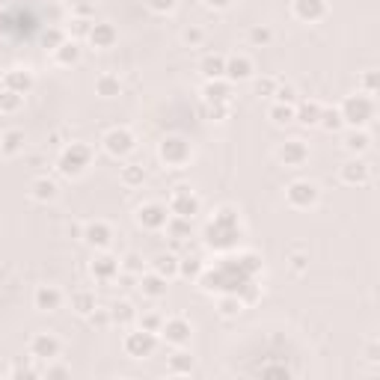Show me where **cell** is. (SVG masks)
<instances>
[{
  "instance_id": "cell-32",
  "label": "cell",
  "mask_w": 380,
  "mask_h": 380,
  "mask_svg": "<svg viewBox=\"0 0 380 380\" xmlns=\"http://www.w3.org/2000/svg\"><path fill=\"white\" fill-rule=\"evenodd\" d=\"M205 270V262L200 255H178V277L181 280H200Z\"/></svg>"
},
{
  "instance_id": "cell-54",
  "label": "cell",
  "mask_w": 380,
  "mask_h": 380,
  "mask_svg": "<svg viewBox=\"0 0 380 380\" xmlns=\"http://www.w3.org/2000/svg\"><path fill=\"white\" fill-rule=\"evenodd\" d=\"M205 6H208V9L223 12V9H229V6H232V0H205Z\"/></svg>"
},
{
  "instance_id": "cell-27",
  "label": "cell",
  "mask_w": 380,
  "mask_h": 380,
  "mask_svg": "<svg viewBox=\"0 0 380 380\" xmlns=\"http://www.w3.org/2000/svg\"><path fill=\"white\" fill-rule=\"evenodd\" d=\"M57 181H51L48 175H42V178H33V185H30V196H33L36 202H54L57 200Z\"/></svg>"
},
{
  "instance_id": "cell-21",
  "label": "cell",
  "mask_w": 380,
  "mask_h": 380,
  "mask_svg": "<svg viewBox=\"0 0 380 380\" xmlns=\"http://www.w3.org/2000/svg\"><path fill=\"white\" fill-rule=\"evenodd\" d=\"M232 86L226 78H217V81H205V89H202V98L205 104H229L232 101Z\"/></svg>"
},
{
  "instance_id": "cell-55",
  "label": "cell",
  "mask_w": 380,
  "mask_h": 380,
  "mask_svg": "<svg viewBox=\"0 0 380 380\" xmlns=\"http://www.w3.org/2000/svg\"><path fill=\"white\" fill-rule=\"evenodd\" d=\"M366 359H369V362H377V359H380V347H377V342H369V347H366Z\"/></svg>"
},
{
  "instance_id": "cell-35",
  "label": "cell",
  "mask_w": 380,
  "mask_h": 380,
  "mask_svg": "<svg viewBox=\"0 0 380 380\" xmlns=\"http://www.w3.org/2000/svg\"><path fill=\"white\" fill-rule=\"evenodd\" d=\"M267 119L273 125H292L294 122V104H280L273 101L270 110H267Z\"/></svg>"
},
{
  "instance_id": "cell-23",
  "label": "cell",
  "mask_w": 380,
  "mask_h": 380,
  "mask_svg": "<svg viewBox=\"0 0 380 380\" xmlns=\"http://www.w3.org/2000/svg\"><path fill=\"white\" fill-rule=\"evenodd\" d=\"M193 366H196V359H193L190 351H185V347H175V354H173V357H166V372L175 374V377L190 374Z\"/></svg>"
},
{
  "instance_id": "cell-19",
  "label": "cell",
  "mask_w": 380,
  "mask_h": 380,
  "mask_svg": "<svg viewBox=\"0 0 380 380\" xmlns=\"http://www.w3.org/2000/svg\"><path fill=\"white\" fill-rule=\"evenodd\" d=\"M33 86H36L33 71H27V69L4 71V89H12V93H18V96H30V89H33Z\"/></svg>"
},
{
  "instance_id": "cell-25",
  "label": "cell",
  "mask_w": 380,
  "mask_h": 380,
  "mask_svg": "<svg viewBox=\"0 0 380 380\" xmlns=\"http://www.w3.org/2000/svg\"><path fill=\"white\" fill-rule=\"evenodd\" d=\"M81 54H84V51H81V42L69 36V39L54 51V59H57V66H78V63H81Z\"/></svg>"
},
{
  "instance_id": "cell-5",
  "label": "cell",
  "mask_w": 380,
  "mask_h": 380,
  "mask_svg": "<svg viewBox=\"0 0 380 380\" xmlns=\"http://www.w3.org/2000/svg\"><path fill=\"white\" fill-rule=\"evenodd\" d=\"M158 339L166 342L170 347H188L190 339H193V324L188 321V318H181V315L163 318V324L158 330Z\"/></svg>"
},
{
  "instance_id": "cell-26",
  "label": "cell",
  "mask_w": 380,
  "mask_h": 380,
  "mask_svg": "<svg viewBox=\"0 0 380 380\" xmlns=\"http://www.w3.org/2000/svg\"><path fill=\"white\" fill-rule=\"evenodd\" d=\"M137 312L134 309V303L131 300H116L113 306H110V321L116 324V327H131V324H137Z\"/></svg>"
},
{
  "instance_id": "cell-34",
  "label": "cell",
  "mask_w": 380,
  "mask_h": 380,
  "mask_svg": "<svg viewBox=\"0 0 380 380\" xmlns=\"http://www.w3.org/2000/svg\"><path fill=\"white\" fill-rule=\"evenodd\" d=\"M190 223L193 220L170 214V220H166V226H163V232H166V238H173V241H188L190 238Z\"/></svg>"
},
{
  "instance_id": "cell-56",
  "label": "cell",
  "mask_w": 380,
  "mask_h": 380,
  "mask_svg": "<svg viewBox=\"0 0 380 380\" xmlns=\"http://www.w3.org/2000/svg\"><path fill=\"white\" fill-rule=\"evenodd\" d=\"M292 270H294V273L306 270V258H303V255H292Z\"/></svg>"
},
{
  "instance_id": "cell-29",
  "label": "cell",
  "mask_w": 380,
  "mask_h": 380,
  "mask_svg": "<svg viewBox=\"0 0 380 380\" xmlns=\"http://www.w3.org/2000/svg\"><path fill=\"white\" fill-rule=\"evenodd\" d=\"M151 270L161 273L163 280H175L178 277V255L175 253H161L151 258Z\"/></svg>"
},
{
  "instance_id": "cell-46",
  "label": "cell",
  "mask_w": 380,
  "mask_h": 380,
  "mask_svg": "<svg viewBox=\"0 0 380 380\" xmlns=\"http://www.w3.org/2000/svg\"><path fill=\"white\" fill-rule=\"evenodd\" d=\"M277 86H280V81H277V78H258V81L253 84V93H255L258 98H273V93H277Z\"/></svg>"
},
{
  "instance_id": "cell-9",
  "label": "cell",
  "mask_w": 380,
  "mask_h": 380,
  "mask_svg": "<svg viewBox=\"0 0 380 380\" xmlns=\"http://www.w3.org/2000/svg\"><path fill=\"white\" fill-rule=\"evenodd\" d=\"M134 220L146 232H163L166 220H170V208H166L163 202H143L140 208H137Z\"/></svg>"
},
{
  "instance_id": "cell-17",
  "label": "cell",
  "mask_w": 380,
  "mask_h": 380,
  "mask_svg": "<svg viewBox=\"0 0 380 380\" xmlns=\"http://www.w3.org/2000/svg\"><path fill=\"white\" fill-rule=\"evenodd\" d=\"M86 42L93 45V48H98V51H108L119 42V30L110 21H93V30H89Z\"/></svg>"
},
{
  "instance_id": "cell-8",
  "label": "cell",
  "mask_w": 380,
  "mask_h": 380,
  "mask_svg": "<svg viewBox=\"0 0 380 380\" xmlns=\"http://www.w3.org/2000/svg\"><path fill=\"white\" fill-rule=\"evenodd\" d=\"M101 146H104V151H108L110 158L122 161V158H128L131 151L137 149V137L128 128H110L108 134L101 137Z\"/></svg>"
},
{
  "instance_id": "cell-49",
  "label": "cell",
  "mask_w": 380,
  "mask_h": 380,
  "mask_svg": "<svg viewBox=\"0 0 380 380\" xmlns=\"http://www.w3.org/2000/svg\"><path fill=\"white\" fill-rule=\"evenodd\" d=\"M66 39H69V36L63 33V30H59V27H51L48 33H45V48H48V51L54 54V51H57V48H59V45H63Z\"/></svg>"
},
{
  "instance_id": "cell-18",
  "label": "cell",
  "mask_w": 380,
  "mask_h": 380,
  "mask_svg": "<svg viewBox=\"0 0 380 380\" xmlns=\"http://www.w3.org/2000/svg\"><path fill=\"white\" fill-rule=\"evenodd\" d=\"M277 155H280V161H282L285 166H303V163L309 161V146L294 137V140H285V143L280 146Z\"/></svg>"
},
{
  "instance_id": "cell-37",
  "label": "cell",
  "mask_w": 380,
  "mask_h": 380,
  "mask_svg": "<svg viewBox=\"0 0 380 380\" xmlns=\"http://www.w3.org/2000/svg\"><path fill=\"white\" fill-rule=\"evenodd\" d=\"M318 128L327 131V134L342 131V128H345V122H342L339 108H324V110H321V119H318Z\"/></svg>"
},
{
  "instance_id": "cell-13",
  "label": "cell",
  "mask_w": 380,
  "mask_h": 380,
  "mask_svg": "<svg viewBox=\"0 0 380 380\" xmlns=\"http://www.w3.org/2000/svg\"><path fill=\"white\" fill-rule=\"evenodd\" d=\"M292 12L303 24H318L327 18L330 6H327V0H292Z\"/></svg>"
},
{
  "instance_id": "cell-45",
  "label": "cell",
  "mask_w": 380,
  "mask_h": 380,
  "mask_svg": "<svg viewBox=\"0 0 380 380\" xmlns=\"http://www.w3.org/2000/svg\"><path fill=\"white\" fill-rule=\"evenodd\" d=\"M181 42H185L188 48H200V45L205 42V30L196 27V24H190V27L181 30Z\"/></svg>"
},
{
  "instance_id": "cell-50",
  "label": "cell",
  "mask_w": 380,
  "mask_h": 380,
  "mask_svg": "<svg viewBox=\"0 0 380 380\" xmlns=\"http://www.w3.org/2000/svg\"><path fill=\"white\" fill-rule=\"evenodd\" d=\"M39 374H45V377H69V374H71V369H69V366H63V362H57V359H48V362H45V369H42Z\"/></svg>"
},
{
  "instance_id": "cell-3",
  "label": "cell",
  "mask_w": 380,
  "mask_h": 380,
  "mask_svg": "<svg viewBox=\"0 0 380 380\" xmlns=\"http://www.w3.org/2000/svg\"><path fill=\"white\" fill-rule=\"evenodd\" d=\"M158 333H149L143 327H137L131 333H125V339H122V351L131 357V359H149L151 354L158 351Z\"/></svg>"
},
{
  "instance_id": "cell-24",
  "label": "cell",
  "mask_w": 380,
  "mask_h": 380,
  "mask_svg": "<svg viewBox=\"0 0 380 380\" xmlns=\"http://www.w3.org/2000/svg\"><path fill=\"white\" fill-rule=\"evenodd\" d=\"M24 151V131L21 128H9L0 134V155L4 158H15Z\"/></svg>"
},
{
  "instance_id": "cell-48",
  "label": "cell",
  "mask_w": 380,
  "mask_h": 380,
  "mask_svg": "<svg viewBox=\"0 0 380 380\" xmlns=\"http://www.w3.org/2000/svg\"><path fill=\"white\" fill-rule=\"evenodd\" d=\"M143 6L155 15H170L178 6V0H143Z\"/></svg>"
},
{
  "instance_id": "cell-40",
  "label": "cell",
  "mask_w": 380,
  "mask_h": 380,
  "mask_svg": "<svg viewBox=\"0 0 380 380\" xmlns=\"http://www.w3.org/2000/svg\"><path fill=\"white\" fill-rule=\"evenodd\" d=\"M247 42L253 45V48H267V45L273 42V30L267 24H255V27H250Z\"/></svg>"
},
{
  "instance_id": "cell-53",
  "label": "cell",
  "mask_w": 380,
  "mask_h": 380,
  "mask_svg": "<svg viewBox=\"0 0 380 380\" xmlns=\"http://www.w3.org/2000/svg\"><path fill=\"white\" fill-rule=\"evenodd\" d=\"M208 116H211V119H217V122H220V119L229 116V104H208Z\"/></svg>"
},
{
  "instance_id": "cell-28",
  "label": "cell",
  "mask_w": 380,
  "mask_h": 380,
  "mask_svg": "<svg viewBox=\"0 0 380 380\" xmlns=\"http://www.w3.org/2000/svg\"><path fill=\"white\" fill-rule=\"evenodd\" d=\"M200 71H202L205 81L223 78V71H226V57H223V54H205V57L200 59Z\"/></svg>"
},
{
  "instance_id": "cell-43",
  "label": "cell",
  "mask_w": 380,
  "mask_h": 380,
  "mask_svg": "<svg viewBox=\"0 0 380 380\" xmlns=\"http://www.w3.org/2000/svg\"><path fill=\"white\" fill-rule=\"evenodd\" d=\"M89 30H93V18H81V15H74V18H71V27H69V36L81 42V39L89 36Z\"/></svg>"
},
{
  "instance_id": "cell-10",
  "label": "cell",
  "mask_w": 380,
  "mask_h": 380,
  "mask_svg": "<svg viewBox=\"0 0 380 380\" xmlns=\"http://www.w3.org/2000/svg\"><path fill=\"white\" fill-rule=\"evenodd\" d=\"M27 354H30V359H36V362L59 359V354H63V342H59L54 333H36V336L30 339V345H27Z\"/></svg>"
},
{
  "instance_id": "cell-31",
  "label": "cell",
  "mask_w": 380,
  "mask_h": 380,
  "mask_svg": "<svg viewBox=\"0 0 380 380\" xmlns=\"http://www.w3.org/2000/svg\"><path fill=\"white\" fill-rule=\"evenodd\" d=\"M96 96H101V98H119L122 96V81L116 78V74H98L96 78Z\"/></svg>"
},
{
  "instance_id": "cell-16",
  "label": "cell",
  "mask_w": 380,
  "mask_h": 380,
  "mask_svg": "<svg viewBox=\"0 0 380 380\" xmlns=\"http://www.w3.org/2000/svg\"><path fill=\"white\" fill-rule=\"evenodd\" d=\"M137 288H140V294H143V297H149V300H161V297H166L170 280H163L161 273H155V270H143L140 277H137Z\"/></svg>"
},
{
  "instance_id": "cell-6",
  "label": "cell",
  "mask_w": 380,
  "mask_h": 380,
  "mask_svg": "<svg viewBox=\"0 0 380 380\" xmlns=\"http://www.w3.org/2000/svg\"><path fill=\"white\" fill-rule=\"evenodd\" d=\"M318 200H321V190H318V185L309 181V178L292 181V185L285 188V202L292 208H297V211H306V208L318 205Z\"/></svg>"
},
{
  "instance_id": "cell-44",
  "label": "cell",
  "mask_w": 380,
  "mask_h": 380,
  "mask_svg": "<svg viewBox=\"0 0 380 380\" xmlns=\"http://www.w3.org/2000/svg\"><path fill=\"white\" fill-rule=\"evenodd\" d=\"M161 324H163V315L161 312H140V315H137V327H143L149 333H158Z\"/></svg>"
},
{
  "instance_id": "cell-36",
  "label": "cell",
  "mask_w": 380,
  "mask_h": 380,
  "mask_svg": "<svg viewBox=\"0 0 380 380\" xmlns=\"http://www.w3.org/2000/svg\"><path fill=\"white\" fill-rule=\"evenodd\" d=\"M119 181H122L125 188H140L146 181V170L140 163H125L122 170H119Z\"/></svg>"
},
{
  "instance_id": "cell-12",
  "label": "cell",
  "mask_w": 380,
  "mask_h": 380,
  "mask_svg": "<svg viewBox=\"0 0 380 380\" xmlns=\"http://www.w3.org/2000/svg\"><path fill=\"white\" fill-rule=\"evenodd\" d=\"M339 178L351 188H362L372 178V166H369V161H362V155H354L351 161H345L339 166Z\"/></svg>"
},
{
  "instance_id": "cell-15",
  "label": "cell",
  "mask_w": 380,
  "mask_h": 380,
  "mask_svg": "<svg viewBox=\"0 0 380 380\" xmlns=\"http://www.w3.org/2000/svg\"><path fill=\"white\" fill-rule=\"evenodd\" d=\"M89 273H93L98 282H113V280H119V273H122V265H119L116 255L101 250L93 262H89Z\"/></svg>"
},
{
  "instance_id": "cell-39",
  "label": "cell",
  "mask_w": 380,
  "mask_h": 380,
  "mask_svg": "<svg viewBox=\"0 0 380 380\" xmlns=\"http://www.w3.org/2000/svg\"><path fill=\"white\" fill-rule=\"evenodd\" d=\"M21 108H24V96L12 93V89H0V113L12 116V113H18Z\"/></svg>"
},
{
  "instance_id": "cell-14",
  "label": "cell",
  "mask_w": 380,
  "mask_h": 380,
  "mask_svg": "<svg viewBox=\"0 0 380 380\" xmlns=\"http://www.w3.org/2000/svg\"><path fill=\"white\" fill-rule=\"evenodd\" d=\"M253 74H255V66H253V59H250L247 54H232V57H226V71H223V78L229 81V84L253 81Z\"/></svg>"
},
{
  "instance_id": "cell-41",
  "label": "cell",
  "mask_w": 380,
  "mask_h": 380,
  "mask_svg": "<svg viewBox=\"0 0 380 380\" xmlns=\"http://www.w3.org/2000/svg\"><path fill=\"white\" fill-rule=\"evenodd\" d=\"M119 265H122V273H131V277H140V273L146 270V258L140 253H125L122 258H119Z\"/></svg>"
},
{
  "instance_id": "cell-33",
  "label": "cell",
  "mask_w": 380,
  "mask_h": 380,
  "mask_svg": "<svg viewBox=\"0 0 380 380\" xmlns=\"http://www.w3.org/2000/svg\"><path fill=\"white\" fill-rule=\"evenodd\" d=\"M217 312L223 318H238L241 312H244V300H241L235 292H226L217 297Z\"/></svg>"
},
{
  "instance_id": "cell-20",
  "label": "cell",
  "mask_w": 380,
  "mask_h": 380,
  "mask_svg": "<svg viewBox=\"0 0 380 380\" xmlns=\"http://www.w3.org/2000/svg\"><path fill=\"white\" fill-rule=\"evenodd\" d=\"M33 306L39 312H57L63 306V292L57 285H39L33 292Z\"/></svg>"
},
{
  "instance_id": "cell-57",
  "label": "cell",
  "mask_w": 380,
  "mask_h": 380,
  "mask_svg": "<svg viewBox=\"0 0 380 380\" xmlns=\"http://www.w3.org/2000/svg\"><path fill=\"white\" fill-rule=\"evenodd\" d=\"M262 374H292V369H262Z\"/></svg>"
},
{
  "instance_id": "cell-38",
  "label": "cell",
  "mask_w": 380,
  "mask_h": 380,
  "mask_svg": "<svg viewBox=\"0 0 380 380\" xmlns=\"http://www.w3.org/2000/svg\"><path fill=\"white\" fill-rule=\"evenodd\" d=\"M96 306H98V300H96L93 292H74V294H71V309L78 312L81 318H86Z\"/></svg>"
},
{
  "instance_id": "cell-52",
  "label": "cell",
  "mask_w": 380,
  "mask_h": 380,
  "mask_svg": "<svg viewBox=\"0 0 380 380\" xmlns=\"http://www.w3.org/2000/svg\"><path fill=\"white\" fill-rule=\"evenodd\" d=\"M9 374H12V377H39V369H33L27 359H18V362L12 366Z\"/></svg>"
},
{
  "instance_id": "cell-7",
  "label": "cell",
  "mask_w": 380,
  "mask_h": 380,
  "mask_svg": "<svg viewBox=\"0 0 380 380\" xmlns=\"http://www.w3.org/2000/svg\"><path fill=\"white\" fill-rule=\"evenodd\" d=\"M173 217H185V220H193L196 214L202 211V200L196 196L190 188H175L170 193V202H166Z\"/></svg>"
},
{
  "instance_id": "cell-42",
  "label": "cell",
  "mask_w": 380,
  "mask_h": 380,
  "mask_svg": "<svg viewBox=\"0 0 380 380\" xmlns=\"http://www.w3.org/2000/svg\"><path fill=\"white\" fill-rule=\"evenodd\" d=\"M357 89H359V93H366V96H377V89H380V71H374V69L362 71Z\"/></svg>"
},
{
  "instance_id": "cell-2",
  "label": "cell",
  "mask_w": 380,
  "mask_h": 380,
  "mask_svg": "<svg viewBox=\"0 0 380 380\" xmlns=\"http://www.w3.org/2000/svg\"><path fill=\"white\" fill-rule=\"evenodd\" d=\"M93 166V146L86 143H69L57 158V170L66 178H81Z\"/></svg>"
},
{
  "instance_id": "cell-4",
  "label": "cell",
  "mask_w": 380,
  "mask_h": 380,
  "mask_svg": "<svg viewBox=\"0 0 380 380\" xmlns=\"http://www.w3.org/2000/svg\"><path fill=\"white\" fill-rule=\"evenodd\" d=\"M158 158L166 166H185L193 158V149H190V143L185 140V137L173 134V137H163V140L158 143Z\"/></svg>"
},
{
  "instance_id": "cell-47",
  "label": "cell",
  "mask_w": 380,
  "mask_h": 380,
  "mask_svg": "<svg viewBox=\"0 0 380 380\" xmlns=\"http://www.w3.org/2000/svg\"><path fill=\"white\" fill-rule=\"evenodd\" d=\"M86 321L93 324L96 330H104V327H110V324H113V321H110V309H101V306H96L93 312H89V315H86Z\"/></svg>"
},
{
  "instance_id": "cell-1",
  "label": "cell",
  "mask_w": 380,
  "mask_h": 380,
  "mask_svg": "<svg viewBox=\"0 0 380 380\" xmlns=\"http://www.w3.org/2000/svg\"><path fill=\"white\" fill-rule=\"evenodd\" d=\"M339 113H342V122L347 128H366L374 119V96H366L357 89L354 96H347L339 104Z\"/></svg>"
},
{
  "instance_id": "cell-30",
  "label": "cell",
  "mask_w": 380,
  "mask_h": 380,
  "mask_svg": "<svg viewBox=\"0 0 380 380\" xmlns=\"http://www.w3.org/2000/svg\"><path fill=\"white\" fill-rule=\"evenodd\" d=\"M369 146H372V134L366 128H351V134L345 137V149L351 155H366Z\"/></svg>"
},
{
  "instance_id": "cell-11",
  "label": "cell",
  "mask_w": 380,
  "mask_h": 380,
  "mask_svg": "<svg viewBox=\"0 0 380 380\" xmlns=\"http://www.w3.org/2000/svg\"><path fill=\"white\" fill-rule=\"evenodd\" d=\"M81 241L86 247H93V250H108L110 247V241H113V226L108 220H89L81 226Z\"/></svg>"
},
{
  "instance_id": "cell-51",
  "label": "cell",
  "mask_w": 380,
  "mask_h": 380,
  "mask_svg": "<svg viewBox=\"0 0 380 380\" xmlns=\"http://www.w3.org/2000/svg\"><path fill=\"white\" fill-rule=\"evenodd\" d=\"M273 98H277L280 104H297V89L292 84H280L277 93H273Z\"/></svg>"
},
{
  "instance_id": "cell-22",
  "label": "cell",
  "mask_w": 380,
  "mask_h": 380,
  "mask_svg": "<svg viewBox=\"0 0 380 380\" xmlns=\"http://www.w3.org/2000/svg\"><path fill=\"white\" fill-rule=\"evenodd\" d=\"M321 110H324V104H321V101H315V98H309V101H297V104H294V122L306 125V128H315V125H318V119H321Z\"/></svg>"
}]
</instances>
